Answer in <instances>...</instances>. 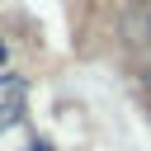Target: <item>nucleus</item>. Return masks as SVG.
Wrapping results in <instances>:
<instances>
[{
  "label": "nucleus",
  "mask_w": 151,
  "mask_h": 151,
  "mask_svg": "<svg viewBox=\"0 0 151 151\" xmlns=\"http://www.w3.org/2000/svg\"><path fill=\"white\" fill-rule=\"evenodd\" d=\"M146 85H151V66H146Z\"/></svg>",
  "instance_id": "f257e3e1"
}]
</instances>
